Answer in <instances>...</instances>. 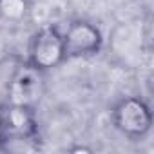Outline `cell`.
Wrapping results in <instances>:
<instances>
[{"label": "cell", "instance_id": "obj_7", "mask_svg": "<svg viewBox=\"0 0 154 154\" xmlns=\"http://www.w3.org/2000/svg\"><path fill=\"white\" fill-rule=\"evenodd\" d=\"M6 140V127H4V118H2V112H0V150H2V143Z\"/></svg>", "mask_w": 154, "mask_h": 154}, {"label": "cell", "instance_id": "obj_1", "mask_svg": "<svg viewBox=\"0 0 154 154\" xmlns=\"http://www.w3.org/2000/svg\"><path fill=\"white\" fill-rule=\"evenodd\" d=\"M63 60V35L54 26H42L29 42V65L38 71H47L58 67Z\"/></svg>", "mask_w": 154, "mask_h": 154}, {"label": "cell", "instance_id": "obj_2", "mask_svg": "<svg viewBox=\"0 0 154 154\" xmlns=\"http://www.w3.org/2000/svg\"><path fill=\"white\" fill-rule=\"evenodd\" d=\"M112 123L122 134L129 138H143L152 127L150 107L141 98H123L112 109Z\"/></svg>", "mask_w": 154, "mask_h": 154}, {"label": "cell", "instance_id": "obj_5", "mask_svg": "<svg viewBox=\"0 0 154 154\" xmlns=\"http://www.w3.org/2000/svg\"><path fill=\"white\" fill-rule=\"evenodd\" d=\"M6 136H22V138H33L36 132V122L31 107L24 105H11L2 112Z\"/></svg>", "mask_w": 154, "mask_h": 154}, {"label": "cell", "instance_id": "obj_8", "mask_svg": "<svg viewBox=\"0 0 154 154\" xmlns=\"http://www.w3.org/2000/svg\"><path fill=\"white\" fill-rule=\"evenodd\" d=\"M72 152H91V149L89 147H74Z\"/></svg>", "mask_w": 154, "mask_h": 154}, {"label": "cell", "instance_id": "obj_6", "mask_svg": "<svg viewBox=\"0 0 154 154\" xmlns=\"http://www.w3.org/2000/svg\"><path fill=\"white\" fill-rule=\"evenodd\" d=\"M29 13L27 0H0V18L8 22H22Z\"/></svg>", "mask_w": 154, "mask_h": 154}, {"label": "cell", "instance_id": "obj_3", "mask_svg": "<svg viewBox=\"0 0 154 154\" xmlns=\"http://www.w3.org/2000/svg\"><path fill=\"white\" fill-rule=\"evenodd\" d=\"M63 35L65 58H85L98 54L103 45V35L98 26L87 20H74Z\"/></svg>", "mask_w": 154, "mask_h": 154}, {"label": "cell", "instance_id": "obj_4", "mask_svg": "<svg viewBox=\"0 0 154 154\" xmlns=\"http://www.w3.org/2000/svg\"><path fill=\"white\" fill-rule=\"evenodd\" d=\"M42 71L27 65L20 67L15 76L9 82V103L11 105H24V107H33L42 93H44V82H42Z\"/></svg>", "mask_w": 154, "mask_h": 154}]
</instances>
